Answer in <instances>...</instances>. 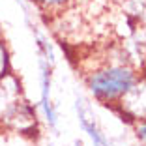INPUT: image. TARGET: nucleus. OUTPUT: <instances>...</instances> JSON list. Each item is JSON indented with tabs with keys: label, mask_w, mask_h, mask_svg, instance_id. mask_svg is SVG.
Listing matches in <instances>:
<instances>
[{
	"label": "nucleus",
	"mask_w": 146,
	"mask_h": 146,
	"mask_svg": "<svg viewBox=\"0 0 146 146\" xmlns=\"http://www.w3.org/2000/svg\"><path fill=\"white\" fill-rule=\"evenodd\" d=\"M141 75L127 64H107L86 75V88L94 101L101 105H118L139 82Z\"/></svg>",
	"instance_id": "1"
},
{
	"label": "nucleus",
	"mask_w": 146,
	"mask_h": 146,
	"mask_svg": "<svg viewBox=\"0 0 146 146\" xmlns=\"http://www.w3.org/2000/svg\"><path fill=\"white\" fill-rule=\"evenodd\" d=\"M38 69H39V101H38V112L41 116L43 124L51 131L58 129V112L52 103V69L54 64L38 58Z\"/></svg>",
	"instance_id": "2"
},
{
	"label": "nucleus",
	"mask_w": 146,
	"mask_h": 146,
	"mask_svg": "<svg viewBox=\"0 0 146 146\" xmlns=\"http://www.w3.org/2000/svg\"><path fill=\"white\" fill-rule=\"evenodd\" d=\"M75 112H77V122L81 125L82 133H86V137L92 142V146H114L112 141L107 137V133L103 131L98 116L92 111L90 103L84 98L75 99Z\"/></svg>",
	"instance_id": "3"
},
{
	"label": "nucleus",
	"mask_w": 146,
	"mask_h": 146,
	"mask_svg": "<svg viewBox=\"0 0 146 146\" xmlns=\"http://www.w3.org/2000/svg\"><path fill=\"white\" fill-rule=\"evenodd\" d=\"M21 81L15 75H8V77L0 79V122L8 124L11 114L21 103Z\"/></svg>",
	"instance_id": "4"
},
{
	"label": "nucleus",
	"mask_w": 146,
	"mask_h": 146,
	"mask_svg": "<svg viewBox=\"0 0 146 146\" xmlns=\"http://www.w3.org/2000/svg\"><path fill=\"white\" fill-rule=\"evenodd\" d=\"M13 73V64H11V52L6 45L4 38L0 39V79L8 77Z\"/></svg>",
	"instance_id": "5"
},
{
	"label": "nucleus",
	"mask_w": 146,
	"mask_h": 146,
	"mask_svg": "<svg viewBox=\"0 0 146 146\" xmlns=\"http://www.w3.org/2000/svg\"><path fill=\"white\" fill-rule=\"evenodd\" d=\"M34 4L45 11H62L71 4V0H34Z\"/></svg>",
	"instance_id": "6"
},
{
	"label": "nucleus",
	"mask_w": 146,
	"mask_h": 146,
	"mask_svg": "<svg viewBox=\"0 0 146 146\" xmlns=\"http://www.w3.org/2000/svg\"><path fill=\"white\" fill-rule=\"evenodd\" d=\"M133 131H135V139H137L141 144H146V118L144 120H139L137 124L133 125Z\"/></svg>",
	"instance_id": "7"
},
{
	"label": "nucleus",
	"mask_w": 146,
	"mask_h": 146,
	"mask_svg": "<svg viewBox=\"0 0 146 146\" xmlns=\"http://www.w3.org/2000/svg\"><path fill=\"white\" fill-rule=\"evenodd\" d=\"M73 146H86V144H84V141H81V139H75V141H73Z\"/></svg>",
	"instance_id": "8"
},
{
	"label": "nucleus",
	"mask_w": 146,
	"mask_h": 146,
	"mask_svg": "<svg viewBox=\"0 0 146 146\" xmlns=\"http://www.w3.org/2000/svg\"><path fill=\"white\" fill-rule=\"evenodd\" d=\"M4 38V25H2V19H0V39Z\"/></svg>",
	"instance_id": "9"
}]
</instances>
